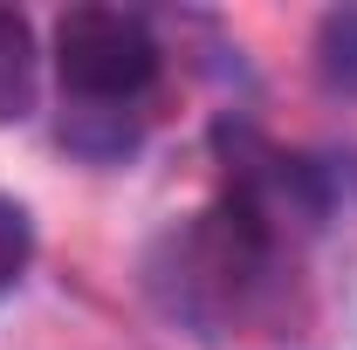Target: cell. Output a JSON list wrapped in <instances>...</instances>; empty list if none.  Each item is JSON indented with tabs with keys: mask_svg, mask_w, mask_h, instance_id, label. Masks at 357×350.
Returning <instances> with one entry per match:
<instances>
[{
	"mask_svg": "<svg viewBox=\"0 0 357 350\" xmlns=\"http://www.w3.org/2000/svg\"><path fill=\"white\" fill-rule=\"evenodd\" d=\"M282 234L261 227L248 206H206L185 227H172L151 254V296L165 316L192 323V330H234L275 296L282 282Z\"/></svg>",
	"mask_w": 357,
	"mask_h": 350,
	"instance_id": "cell-1",
	"label": "cell"
},
{
	"mask_svg": "<svg viewBox=\"0 0 357 350\" xmlns=\"http://www.w3.org/2000/svg\"><path fill=\"white\" fill-rule=\"evenodd\" d=\"M55 69L83 117H117L158 83V42L124 7H69L55 21Z\"/></svg>",
	"mask_w": 357,
	"mask_h": 350,
	"instance_id": "cell-2",
	"label": "cell"
},
{
	"mask_svg": "<svg viewBox=\"0 0 357 350\" xmlns=\"http://www.w3.org/2000/svg\"><path fill=\"white\" fill-rule=\"evenodd\" d=\"M35 76H42V62H35V28L0 7V124H21V117L35 110Z\"/></svg>",
	"mask_w": 357,
	"mask_h": 350,
	"instance_id": "cell-3",
	"label": "cell"
},
{
	"mask_svg": "<svg viewBox=\"0 0 357 350\" xmlns=\"http://www.w3.org/2000/svg\"><path fill=\"white\" fill-rule=\"evenodd\" d=\"M316 69H323L330 89H351L357 96V7L323 14V28H316Z\"/></svg>",
	"mask_w": 357,
	"mask_h": 350,
	"instance_id": "cell-4",
	"label": "cell"
},
{
	"mask_svg": "<svg viewBox=\"0 0 357 350\" xmlns=\"http://www.w3.org/2000/svg\"><path fill=\"white\" fill-rule=\"evenodd\" d=\"M28 254H35V227L14 199H0V296L28 275Z\"/></svg>",
	"mask_w": 357,
	"mask_h": 350,
	"instance_id": "cell-5",
	"label": "cell"
}]
</instances>
